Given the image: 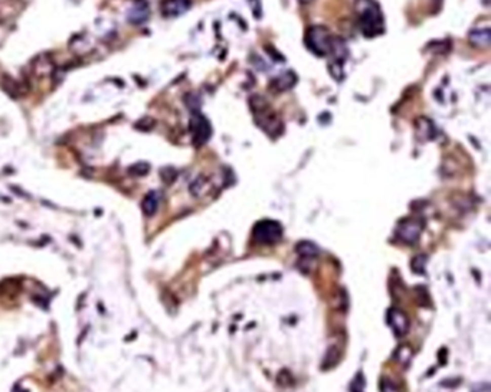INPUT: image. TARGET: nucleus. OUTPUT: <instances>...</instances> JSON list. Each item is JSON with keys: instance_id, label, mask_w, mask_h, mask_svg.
Returning <instances> with one entry per match:
<instances>
[{"instance_id": "f257e3e1", "label": "nucleus", "mask_w": 491, "mask_h": 392, "mask_svg": "<svg viewBox=\"0 0 491 392\" xmlns=\"http://www.w3.org/2000/svg\"><path fill=\"white\" fill-rule=\"evenodd\" d=\"M249 107L252 110L255 123L259 128H262L270 137L281 136L284 131L280 116L271 109V105L267 102L264 97L261 95H252L249 100Z\"/></svg>"}, {"instance_id": "f03ea898", "label": "nucleus", "mask_w": 491, "mask_h": 392, "mask_svg": "<svg viewBox=\"0 0 491 392\" xmlns=\"http://www.w3.org/2000/svg\"><path fill=\"white\" fill-rule=\"evenodd\" d=\"M356 13L359 16V26L364 37L374 38L382 35L385 30L383 15L374 0H357Z\"/></svg>"}, {"instance_id": "7ed1b4c3", "label": "nucleus", "mask_w": 491, "mask_h": 392, "mask_svg": "<svg viewBox=\"0 0 491 392\" xmlns=\"http://www.w3.org/2000/svg\"><path fill=\"white\" fill-rule=\"evenodd\" d=\"M304 41H306V46L316 56L330 55L333 37L324 26H319V25L310 26L306 32Z\"/></svg>"}, {"instance_id": "20e7f679", "label": "nucleus", "mask_w": 491, "mask_h": 392, "mask_svg": "<svg viewBox=\"0 0 491 392\" xmlns=\"http://www.w3.org/2000/svg\"><path fill=\"white\" fill-rule=\"evenodd\" d=\"M252 235L255 241L261 244H275L282 238V227L280 222L271 221V219H264L255 224L252 229Z\"/></svg>"}, {"instance_id": "39448f33", "label": "nucleus", "mask_w": 491, "mask_h": 392, "mask_svg": "<svg viewBox=\"0 0 491 392\" xmlns=\"http://www.w3.org/2000/svg\"><path fill=\"white\" fill-rule=\"evenodd\" d=\"M191 133L192 141L196 147H202L208 143L212 136V126L206 117H203L199 111L193 113L191 119Z\"/></svg>"}, {"instance_id": "423d86ee", "label": "nucleus", "mask_w": 491, "mask_h": 392, "mask_svg": "<svg viewBox=\"0 0 491 392\" xmlns=\"http://www.w3.org/2000/svg\"><path fill=\"white\" fill-rule=\"evenodd\" d=\"M150 18V8L147 0H134L127 13V20L133 25H143Z\"/></svg>"}, {"instance_id": "0eeeda50", "label": "nucleus", "mask_w": 491, "mask_h": 392, "mask_svg": "<svg viewBox=\"0 0 491 392\" xmlns=\"http://www.w3.org/2000/svg\"><path fill=\"white\" fill-rule=\"evenodd\" d=\"M192 0H163L160 10L164 18H177L191 9Z\"/></svg>"}, {"instance_id": "6e6552de", "label": "nucleus", "mask_w": 491, "mask_h": 392, "mask_svg": "<svg viewBox=\"0 0 491 392\" xmlns=\"http://www.w3.org/2000/svg\"><path fill=\"white\" fill-rule=\"evenodd\" d=\"M388 323L398 338L403 336L409 329V320L406 317V314L398 309H391L388 311Z\"/></svg>"}, {"instance_id": "1a4fd4ad", "label": "nucleus", "mask_w": 491, "mask_h": 392, "mask_svg": "<svg viewBox=\"0 0 491 392\" xmlns=\"http://www.w3.org/2000/svg\"><path fill=\"white\" fill-rule=\"evenodd\" d=\"M421 231H422V225L419 221H405L402 222L398 228V237L403 241V242H408V244H412L415 241H418L419 235H421Z\"/></svg>"}, {"instance_id": "9d476101", "label": "nucleus", "mask_w": 491, "mask_h": 392, "mask_svg": "<svg viewBox=\"0 0 491 392\" xmlns=\"http://www.w3.org/2000/svg\"><path fill=\"white\" fill-rule=\"evenodd\" d=\"M470 44L478 49H485L491 44L490 27H480V29H471L468 33Z\"/></svg>"}, {"instance_id": "9b49d317", "label": "nucleus", "mask_w": 491, "mask_h": 392, "mask_svg": "<svg viewBox=\"0 0 491 392\" xmlns=\"http://www.w3.org/2000/svg\"><path fill=\"white\" fill-rule=\"evenodd\" d=\"M295 84H297V75L292 71H287V73L280 74L274 78L271 81V88L277 92L288 91Z\"/></svg>"}, {"instance_id": "f8f14e48", "label": "nucleus", "mask_w": 491, "mask_h": 392, "mask_svg": "<svg viewBox=\"0 0 491 392\" xmlns=\"http://www.w3.org/2000/svg\"><path fill=\"white\" fill-rule=\"evenodd\" d=\"M415 130H417V136L422 140H432L435 137V127L434 124L425 117H419L415 121Z\"/></svg>"}, {"instance_id": "ddd939ff", "label": "nucleus", "mask_w": 491, "mask_h": 392, "mask_svg": "<svg viewBox=\"0 0 491 392\" xmlns=\"http://www.w3.org/2000/svg\"><path fill=\"white\" fill-rule=\"evenodd\" d=\"M159 205H160V193L157 191H152L148 192L146 198L143 199L141 208H143L146 215H153L159 208Z\"/></svg>"}, {"instance_id": "4468645a", "label": "nucleus", "mask_w": 491, "mask_h": 392, "mask_svg": "<svg viewBox=\"0 0 491 392\" xmlns=\"http://www.w3.org/2000/svg\"><path fill=\"white\" fill-rule=\"evenodd\" d=\"M33 69H35V74H36V75L44 77V75H48V74L52 73V69H54V64H52V61H51V58H49V56L42 55V56H39V58L36 59V62H35V65H33Z\"/></svg>"}, {"instance_id": "2eb2a0df", "label": "nucleus", "mask_w": 491, "mask_h": 392, "mask_svg": "<svg viewBox=\"0 0 491 392\" xmlns=\"http://www.w3.org/2000/svg\"><path fill=\"white\" fill-rule=\"evenodd\" d=\"M148 169L150 166L144 162H140V163H136L134 166L130 167V173L136 174V176H144V174L148 173Z\"/></svg>"}, {"instance_id": "dca6fc26", "label": "nucleus", "mask_w": 491, "mask_h": 392, "mask_svg": "<svg viewBox=\"0 0 491 392\" xmlns=\"http://www.w3.org/2000/svg\"><path fill=\"white\" fill-rule=\"evenodd\" d=\"M298 248H303V250H306V251H298V253H300V254H303V256H309V257L317 256V248L313 245V244L304 242V244H300V246H298Z\"/></svg>"}, {"instance_id": "f3484780", "label": "nucleus", "mask_w": 491, "mask_h": 392, "mask_svg": "<svg viewBox=\"0 0 491 392\" xmlns=\"http://www.w3.org/2000/svg\"><path fill=\"white\" fill-rule=\"evenodd\" d=\"M300 2H301V3H303V5H307V3H310V2H313V0H300Z\"/></svg>"}]
</instances>
